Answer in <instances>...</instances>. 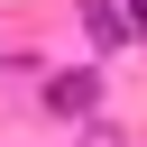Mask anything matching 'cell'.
I'll return each mask as SVG.
<instances>
[{"instance_id":"6da1fadb","label":"cell","mask_w":147,"mask_h":147,"mask_svg":"<svg viewBox=\"0 0 147 147\" xmlns=\"http://www.w3.org/2000/svg\"><path fill=\"white\" fill-rule=\"evenodd\" d=\"M46 101H55V110H92V101H101V83H92V74H74V83H55Z\"/></svg>"},{"instance_id":"7a4b0ae2","label":"cell","mask_w":147,"mask_h":147,"mask_svg":"<svg viewBox=\"0 0 147 147\" xmlns=\"http://www.w3.org/2000/svg\"><path fill=\"white\" fill-rule=\"evenodd\" d=\"M129 28H138V37H147V0H129Z\"/></svg>"}]
</instances>
